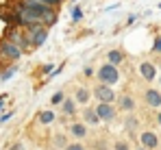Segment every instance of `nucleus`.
I'll return each instance as SVG.
<instances>
[{
    "mask_svg": "<svg viewBox=\"0 0 161 150\" xmlns=\"http://www.w3.org/2000/svg\"><path fill=\"white\" fill-rule=\"evenodd\" d=\"M80 18H83V11H80L79 7H74V11H72V22H79Z\"/></svg>",
    "mask_w": 161,
    "mask_h": 150,
    "instance_id": "24",
    "label": "nucleus"
},
{
    "mask_svg": "<svg viewBox=\"0 0 161 150\" xmlns=\"http://www.w3.org/2000/svg\"><path fill=\"white\" fill-rule=\"evenodd\" d=\"M2 107H4V98H0V109H2Z\"/></svg>",
    "mask_w": 161,
    "mask_h": 150,
    "instance_id": "29",
    "label": "nucleus"
},
{
    "mask_svg": "<svg viewBox=\"0 0 161 150\" xmlns=\"http://www.w3.org/2000/svg\"><path fill=\"white\" fill-rule=\"evenodd\" d=\"M153 50H155V52H161V35L155 39V46H153Z\"/></svg>",
    "mask_w": 161,
    "mask_h": 150,
    "instance_id": "25",
    "label": "nucleus"
},
{
    "mask_svg": "<svg viewBox=\"0 0 161 150\" xmlns=\"http://www.w3.org/2000/svg\"><path fill=\"white\" fill-rule=\"evenodd\" d=\"M24 37H26L28 48H39L48 39V26H42V24L26 26L24 28Z\"/></svg>",
    "mask_w": 161,
    "mask_h": 150,
    "instance_id": "2",
    "label": "nucleus"
},
{
    "mask_svg": "<svg viewBox=\"0 0 161 150\" xmlns=\"http://www.w3.org/2000/svg\"><path fill=\"white\" fill-rule=\"evenodd\" d=\"M9 118H11V113H4V115H0V124H2V122H7Z\"/></svg>",
    "mask_w": 161,
    "mask_h": 150,
    "instance_id": "26",
    "label": "nucleus"
},
{
    "mask_svg": "<svg viewBox=\"0 0 161 150\" xmlns=\"http://www.w3.org/2000/svg\"><path fill=\"white\" fill-rule=\"evenodd\" d=\"M59 109H61V115L63 118H79V104H76V100L72 98V96H65L63 102L59 104Z\"/></svg>",
    "mask_w": 161,
    "mask_h": 150,
    "instance_id": "12",
    "label": "nucleus"
},
{
    "mask_svg": "<svg viewBox=\"0 0 161 150\" xmlns=\"http://www.w3.org/2000/svg\"><path fill=\"white\" fill-rule=\"evenodd\" d=\"M22 50L18 48L15 44H11L9 39H0V65L4 68V65H11V63H15V61H20L22 59Z\"/></svg>",
    "mask_w": 161,
    "mask_h": 150,
    "instance_id": "1",
    "label": "nucleus"
},
{
    "mask_svg": "<svg viewBox=\"0 0 161 150\" xmlns=\"http://www.w3.org/2000/svg\"><path fill=\"white\" fill-rule=\"evenodd\" d=\"M115 107L118 111H124V113H133L135 111V98L131 94H120L115 98Z\"/></svg>",
    "mask_w": 161,
    "mask_h": 150,
    "instance_id": "14",
    "label": "nucleus"
},
{
    "mask_svg": "<svg viewBox=\"0 0 161 150\" xmlns=\"http://www.w3.org/2000/svg\"><path fill=\"white\" fill-rule=\"evenodd\" d=\"M13 74H15V65H9L7 72H0V81H7V78H11Z\"/></svg>",
    "mask_w": 161,
    "mask_h": 150,
    "instance_id": "23",
    "label": "nucleus"
},
{
    "mask_svg": "<svg viewBox=\"0 0 161 150\" xmlns=\"http://www.w3.org/2000/svg\"><path fill=\"white\" fill-rule=\"evenodd\" d=\"M4 39H9L11 44H15L22 52H28V50H31L28 44H26V37H24V28H20V26L9 24L7 26V33H4Z\"/></svg>",
    "mask_w": 161,
    "mask_h": 150,
    "instance_id": "6",
    "label": "nucleus"
},
{
    "mask_svg": "<svg viewBox=\"0 0 161 150\" xmlns=\"http://www.w3.org/2000/svg\"><path fill=\"white\" fill-rule=\"evenodd\" d=\"M144 100H146V104H148V107H153V109L161 107V94H159V89L148 87V89L144 92Z\"/></svg>",
    "mask_w": 161,
    "mask_h": 150,
    "instance_id": "16",
    "label": "nucleus"
},
{
    "mask_svg": "<svg viewBox=\"0 0 161 150\" xmlns=\"http://www.w3.org/2000/svg\"><path fill=\"white\" fill-rule=\"evenodd\" d=\"M35 122L42 126H50L57 122V113H54L53 109H44V111H37V115H35Z\"/></svg>",
    "mask_w": 161,
    "mask_h": 150,
    "instance_id": "15",
    "label": "nucleus"
},
{
    "mask_svg": "<svg viewBox=\"0 0 161 150\" xmlns=\"http://www.w3.org/2000/svg\"><path fill=\"white\" fill-rule=\"evenodd\" d=\"M139 74L144 76V81L153 83V81H155V76H157V68H155L150 61H142V63H139Z\"/></svg>",
    "mask_w": 161,
    "mask_h": 150,
    "instance_id": "17",
    "label": "nucleus"
},
{
    "mask_svg": "<svg viewBox=\"0 0 161 150\" xmlns=\"http://www.w3.org/2000/svg\"><path fill=\"white\" fill-rule=\"evenodd\" d=\"M63 98H65V92H54L50 96V107H59L63 102Z\"/></svg>",
    "mask_w": 161,
    "mask_h": 150,
    "instance_id": "22",
    "label": "nucleus"
},
{
    "mask_svg": "<svg viewBox=\"0 0 161 150\" xmlns=\"http://www.w3.org/2000/svg\"><path fill=\"white\" fill-rule=\"evenodd\" d=\"M111 150H131V142L126 137H113L111 139Z\"/></svg>",
    "mask_w": 161,
    "mask_h": 150,
    "instance_id": "20",
    "label": "nucleus"
},
{
    "mask_svg": "<svg viewBox=\"0 0 161 150\" xmlns=\"http://www.w3.org/2000/svg\"><path fill=\"white\" fill-rule=\"evenodd\" d=\"M65 135L72 139V142H85L89 137V126L83 124L80 120H72L65 124Z\"/></svg>",
    "mask_w": 161,
    "mask_h": 150,
    "instance_id": "5",
    "label": "nucleus"
},
{
    "mask_svg": "<svg viewBox=\"0 0 161 150\" xmlns=\"http://www.w3.org/2000/svg\"><path fill=\"white\" fill-rule=\"evenodd\" d=\"M157 124L161 126V111H159V113H157Z\"/></svg>",
    "mask_w": 161,
    "mask_h": 150,
    "instance_id": "28",
    "label": "nucleus"
},
{
    "mask_svg": "<svg viewBox=\"0 0 161 150\" xmlns=\"http://www.w3.org/2000/svg\"><path fill=\"white\" fill-rule=\"evenodd\" d=\"M122 61H124V52H122V50L115 48V50H109V52H107V63H111V65L118 68Z\"/></svg>",
    "mask_w": 161,
    "mask_h": 150,
    "instance_id": "19",
    "label": "nucleus"
},
{
    "mask_svg": "<svg viewBox=\"0 0 161 150\" xmlns=\"http://www.w3.org/2000/svg\"><path fill=\"white\" fill-rule=\"evenodd\" d=\"M122 126H124V131H126L129 135H135V133H137V126H139V120L135 118L133 113H126V118L122 120Z\"/></svg>",
    "mask_w": 161,
    "mask_h": 150,
    "instance_id": "18",
    "label": "nucleus"
},
{
    "mask_svg": "<svg viewBox=\"0 0 161 150\" xmlns=\"http://www.w3.org/2000/svg\"><path fill=\"white\" fill-rule=\"evenodd\" d=\"M94 109H96V115H98V120L100 122H105V124H113L115 120H118V107L115 104H111V102H96L94 104Z\"/></svg>",
    "mask_w": 161,
    "mask_h": 150,
    "instance_id": "4",
    "label": "nucleus"
},
{
    "mask_svg": "<svg viewBox=\"0 0 161 150\" xmlns=\"http://www.w3.org/2000/svg\"><path fill=\"white\" fill-rule=\"evenodd\" d=\"M72 98L76 100L79 107L92 104V87H87V85H74V96Z\"/></svg>",
    "mask_w": 161,
    "mask_h": 150,
    "instance_id": "13",
    "label": "nucleus"
},
{
    "mask_svg": "<svg viewBox=\"0 0 161 150\" xmlns=\"http://www.w3.org/2000/svg\"><path fill=\"white\" fill-rule=\"evenodd\" d=\"M92 98L96 100V102H111V104H115L118 94L113 92V87L103 85V83H96V85H92Z\"/></svg>",
    "mask_w": 161,
    "mask_h": 150,
    "instance_id": "7",
    "label": "nucleus"
},
{
    "mask_svg": "<svg viewBox=\"0 0 161 150\" xmlns=\"http://www.w3.org/2000/svg\"><path fill=\"white\" fill-rule=\"evenodd\" d=\"M11 150H24V146H22V144H13V146H11Z\"/></svg>",
    "mask_w": 161,
    "mask_h": 150,
    "instance_id": "27",
    "label": "nucleus"
},
{
    "mask_svg": "<svg viewBox=\"0 0 161 150\" xmlns=\"http://www.w3.org/2000/svg\"><path fill=\"white\" fill-rule=\"evenodd\" d=\"M159 144H161V139H159V135H157L155 131H142V133H139V146H142V148L157 150Z\"/></svg>",
    "mask_w": 161,
    "mask_h": 150,
    "instance_id": "9",
    "label": "nucleus"
},
{
    "mask_svg": "<svg viewBox=\"0 0 161 150\" xmlns=\"http://www.w3.org/2000/svg\"><path fill=\"white\" fill-rule=\"evenodd\" d=\"M85 144H87L89 150H111V139L107 135H98V133L94 137H87Z\"/></svg>",
    "mask_w": 161,
    "mask_h": 150,
    "instance_id": "10",
    "label": "nucleus"
},
{
    "mask_svg": "<svg viewBox=\"0 0 161 150\" xmlns=\"http://www.w3.org/2000/svg\"><path fill=\"white\" fill-rule=\"evenodd\" d=\"M63 150H89V148H87V144H85V142H72V139H70V142H68V146H65Z\"/></svg>",
    "mask_w": 161,
    "mask_h": 150,
    "instance_id": "21",
    "label": "nucleus"
},
{
    "mask_svg": "<svg viewBox=\"0 0 161 150\" xmlns=\"http://www.w3.org/2000/svg\"><path fill=\"white\" fill-rule=\"evenodd\" d=\"M96 81H98V83H103V85L113 87V85L120 81V72H118V68H115V65H111V63H103V65L96 70Z\"/></svg>",
    "mask_w": 161,
    "mask_h": 150,
    "instance_id": "3",
    "label": "nucleus"
},
{
    "mask_svg": "<svg viewBox=\"0 0 161 150\" xmlns=\"http://www.w3.org/2000/svg\"><path fill=\"white\" fill-rule=\"evenodd\" d=\"M159 83H161V81H159Z\"/></svg>",
    "mask_w": 161,
    "mask_h": 150,
    "instance_id": "31",
    "label": "nucleus"
},
{
    "mask_svg": "<svg viewBox=\"0 0 161 150\" xmlns=\"http://www.w3.org/2000/svg\"><path fill=\"white\" fill-rule=\"evenodd\" d=\"M68 142H70V137L65 135V131H54L48 135V148L53 150H63L68 146Z\"/></svg>",
    "mask_w": 161,
    "mask_h": 150,
    "instance_id": "11",
    "label": "nucleus"
},
{
    "mask_svg": "<svg viewBox=\"0 0 161 150\" xmlns=\"http://www.w3.org/2000/svg\"><path fill=\"white\" fill-rule=\"evenodd\" d=\"M79 120L83 122V124H87L89 128H96V126L100 124L94 104H85V107H80V109H79Z\"/></svg>",
    "mask_w": 161,
    "mask_h": 150,
    "instance_id": "8",
    "label": "nucleus"
},
{
    "mask_svg": "<svg viewBox=\"0 0 161 150\" xmlns=\"http://www.w3.org/2000/svg\"><path fill=\"white\" fill-rule=\"evenodd\" d=\"M135 150H146V148H142V146H137V148H135Z\"/></svg>",
    "mask_w": 161,
    "mask_h": 150,
    "instance_id": "30",
    "label": "nucleus"
}]
</instances>
